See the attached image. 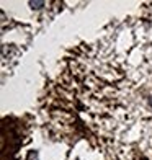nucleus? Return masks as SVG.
I'll return each instance as SVG.
<instances>
[{
  "mask_svg": "<svg viewBox=\"0 0 152 160\" xmlns=\"http://www.w3.org/2000/svg\"><path fill=\"white\" fill-rule=\"evenodd\" d=\"M28 5L31 7L33 10H39V8H43V7H44V2H43V0H30V2H28Z\"/></svg>",
  "mask_w": 152,
  "mask_h": 160,
  "instance_id": "nucleus-1",
  "label": "nucleus"
},
{
  "mask_svg": "<svg viewBox=\"0 0 152 160\" xmlns=\"http://www.w3.org/2000/svg\"><path fill=\"white\" fill-rule=\"evenodd\" d=\"M26 160H39V154H38V150H30V152H28Z\"/></svg>",
  "mask_w": 152,
  "mask_h": 160,
  "instance_id": "nucleus-2",
  "label": "nucleus"
},
{
  "mask_svg": "<svg viewBox=\"0 0 152 160\" xmlns=\"http://www.w3.org/2000/svg\"><path fill=\"white\" fill-rule=\"evenodd\" d=\"M149 105H150V106H152V97H150V98H149Z\"/></svg>",
  "mask_w": 152,
  "mask_h": 160,
  "instance_id": "nucleus-3",
  "label": "nucleus"
}]
</instances>
